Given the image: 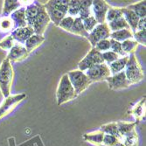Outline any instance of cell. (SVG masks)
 <instances>
[{
  "label": "cell",
  "mask_w": 146,
  "mask_h": 146,
  "mask_svg": "<svg viewBox=\"0 0 146 146\" xmlns=\"http://www.w3.org/2000/svg\"><path fill=\"white\" fill-rule=\"evenodd\" d=\"M10 19L14 24V30L17 28L26 26L27 25V22H26L25 18V7L21 6L19 9H18L14 12H12L10 15Z\"/></svg>",
  "instance_id": "obj_15"
},
{
  "label": "cell",
  "mask_w": 146,
  "mask_h": 146,
  "mask_svg": "<svg viewBox=\"0 0 146 146\" xmlns=\"http://www.w3.org/2000/svg\"><path fill=\"white\" fill-rule=\"evenodd\" d=\"M121 142L119 139H117L115 137L109 134H104L103 139H102V144L101 146H116Z\"/></svg>",
  "instance_id": "obj_37"
},
{
  "label": "cell",
  "mask_w": 146,
  "mask_h": 146,
  "mask_svg": "<svg viewBox=\"0 0 146 146\" xmlns=\"http://www.w3.org/2000/svg\"><path fill=\"white\" fill-rule=\"evenodd\" d=\"M146 18L143 19H140L137 26V31H143L146 30ZM136 31V32H137Z\"/></svg>",
  "instance_id": "obj_42"
},
{
  "label": "cell",
  "mask_w": 146,
  "mask_h": 146,
  "mask_svg": "<svg viewBox=\"0 0 146 146\" xmlns=\"http://www.w3.org/2000/svg\"><path fill=\"white\" fill-rule=\"evenodd\" d=\"M92 0H82L81 1V6L79 11V18L82 20L93 16L92 14Z\"/></svg>",
  "instance_id": "obj_24"
},
{
  "label": "cell",
  "mask_w": 146,
  "mask_h": 146,
  "mask_svg": "<svg viewBox=\"0 0 146 146\" xmlns=\"http://www.w3.org/2000/svg\"><path fill=\"white\" fill-rule=\"evenodd\" d=\"M108 86L112 90H121L128 88L131 86L126 78L124 71L117 73L115 74H111L106 79Z\"/></svg>",
  "instance_id": "obj_11"
},
{
  "label": "cell",
  "mask_w": 146,
  "mask_h": 146,
  "mask_svg": "<svg viewBox=\"0 0 146 146\" xmlns=\"http://www.w3.org/2000/svg\"><path fill=\"white\" fill-rule=\"evenodd\" d=\"M121 143L124 145V146H138V135L137 132L135 130L131 133L124 136L122 140Z\"/></svg>",
  "instance_id": "obj_31"
},
{
  "label": "cell",
  "mask_w": 146,
  "mask_h": 146,
  "mask_svg": "<svg viewBox=\"0 0 146 146\" xmlns=\"http://www.w3.org/2000/svg\"><path fill=\"white\" fill-rule=\"evenodd\" d=\"M80 6H81V0H69L68 15L73 18H77L79 16Z\"/></svg>",
  "instance_id": "obj_33"
},
{
  "label": "cell",
  "mask_w": 146,
  "mask_h": 146,
  "mask_svg": "<svg viewBox=\"0 0 146 146\" xmlns=\"http://www.w3.org/2000/svg\"><path fill=\"white\" fill-rule=\"evenodd\" d=\"M128 9L131 10L133 12L136 13V15L139 19H143L146 16V1L143 0V1L132 4L127 6Z\"/></svg>",
  "instance_id": "obj_25"
},
{
  "label": "cell",
  "mask_w": 146,
  "mask_h": 146,
  "mask_svg": "<svg viewBox=\"0 0 146 146\" xmlns=\"http://www.w3.org/2000/svg\"><path fill=\"white\" fill-rule=\"evenodd\" d=\"M71 33L82 36V37H85V38L88 37V33H87V31L85 30L82 20L79 17L74 18V22L73 25V27L71 29Z\"/></svg>",
  "instance_id": "obj_26"
},
{
  "label": "cell",
  "mask_w": 146,
  "mask_h": 146,
  "mask_svg": "<svg viewBox=\"0 0 146 146\" xmlns=\"http://www.w3.org/2000/svg\"><path fill=\"white\" fill-rule=\"evenodd\" d=\"M78 95L72 86L68 74H65L61 76L60 81L59 82L57 90H56V98H57V104L59 106L74 100Z\"/></svg>",
  "instance_id": "obj_4"
},
{
  "label": "cell",
  "mask_w": 146,
  "mask_h": 146,
  "mask_svg": "<svg viewBox=\"0 0 146 146\" xmlns=\"http://www.w3.org/2000/svg\"><path fill=\"white\" fill-rule=\"evenodd\" d=\"M131 115H133L136 118V123H138L144 118L145 113V96L143 97L130 110Z\"/></svg>",
  "instance_id": "obj_20"
},
{
  "label": "cell",
  "mask_w": 146,
  "mask_h": 146,
  "mask_svg": "<svg viewBox=\"0 0 146 146\" xmlns=\"http://www.w3.org/2000/svg\"><path fill=\"white\" fill-rule=\"evenodd\" d=\"M68 76L77 95L82 94L92 84V82L86 75L85 72L79 69L69 71L68 73Z\"/></svg>",
  "instance_id": "obj_6"
},
{
  "label": "cell",
  "mask_w": 146,
  "mask_h": 146,
  "mask_svg": "<svg viewBox=\"0 0 146 146\" xmlns=\"http://www.w3.org/2000/svg\"><path fill=\"white\" fill-rule=\"evenodd\" d=\"M100 130H102L104 134H109V135H112L114 137H115L117 139L120 140L121 142V136L119 134L118 131V128L116 125V122L115 123H110L107 124H103L101 126V128L99 129Z\"/></svg>",
  "instance_id": "obj_28"
},
{
  "label": "cell",
  "mask_w": 146,
  "mask_h": 146,
  "mask_svg": "<svg viewBox=\"0 0 146 146\" xmlns=\"http://www.w3.org/2000/svg\"><path fill=\"white\" fill-rule=\"evenodd\" d=\"M116 125L118 128V131H119V134L121 136V140L122 138L133 132L136 130V127L137 125V123L136 122L134 123H128V122H116Z\"/></svg>",
  "instance_id": "obj_23"
},
{
  "label": "cell",
  "mask_w": 146,
  "mask_h": 146,
  "mask_svg": "<svg viewBox=\"0 0 146 146\" xmlns=\"http://www.w3.org/2000/svg\"><path fill=\"white\" fill-rule=\"evenodd\" d=\"M33 34H35L33 29L28 25L25 26V27L17 28L15 30H13L11 33L13 38L15 39V41L21 45H24L25 41Z\"/></svg>",
  "instance_id": "obj_14"
},
{
  "label": "cell",
  "mask_w": 146,
  "mask_h": 146,
  "mask_svg": "<svg viewBox=\"0 0 146 146\" xmlns=\"http://www.w3.org/2000/svg\"><path fill=\"white\" fill-rule=\"evenodd\" d=\"M133 39L137 42V44L142 46H146V30L137 31L133 33Z\"/></svg>",
  "instance_id": "obj_41"
},
{
  "label": "cell",
  "mask_w": 146,
  "mask_h": 146,
  "mask_svg": "<svg viewBox=\"0 0 146 146\" xmlns=\"http://www.w3.org/2000/svg\"><path fill=\"white\" fill-rule=\"evenodd\" d=\"M121 44H122L123 51V52L126 55L135 54V52H136V50L137 49V46H138L137 42L136 40H134L133 38L127 39V40H124Z\"/></svg>",
  "instance_id": "obj_29"
},
{
  "label": "cell",
  "mask_w": 146,
  "mask_h": 146,
  "mask_svg": "<svg viewBox=\"0 0 146 146\" xmlns=\"http://www.w3.org/2000/svg\"><path fill=\"white\" fill-rule=\"evenodd\" d=\"M102 59H103V60H104V63H105V64H107L108 66H109L110 64H111L112 62L115 61L117 59L120 58V56L117 55V54H115V52H112V51H110H110H107V52H102Z\"/></svg>",
  "instance_id": "obj_38"
},
{
  "label": "cell",
  "mask_w": 146,
  "mask_h": 146,
  "mask_svg": "<svg viewBox=\"0 0 146 146\" xmlns=\"http://www.w3.org/2000/svg\"><path fill=\"white\" fill-rule=\"evenodd\" d=\"M74 22V18L67 15L60 21V23L59 25V27H60L61 29L65 30L66 32L71 33V29L73 27Z\"/></svg>",
  "instance_id": "obj_35"
},
{
  "label": "cell",
  "mask_w": 146,
  "mask_h": 146,
  "mask_svg": "<svg viewBox=\"0 0 146 146\" xmlns=\"http://www.w3.org/2000/svg\"><path fill=\"white\" fill-rule=\"evenodd\" d=\"M110 43H111V46H110V51L115 52L117 55H119L120 57H123L126 56V54L123 52V48H122V44L118 41H115L114 39L110 38Z\"/></svg>",
  "instance_id": "obj_40"
},
{
  "label": "cell",
  "mask_w": 146,
  "mask_h": 146,
  "mask_svg": "<svg viewBox=\"0 0 146 146\" xmlns=\"http://www.w3.org/2000/svg\"><path fill=\"white\" fill-rule=\"evenodd\" d=\"M111 5L103 0H95L92 3V14L98 24L106 23V14Z\"/></svg>",
  "instance_id": "obj_12"
},
{
  "label": "cell",
  "mask_w": 146,
  "mask_h": 146,
  "mask_svg": "<svg viewBox=\"0 0 146 146\" xmlns=\"http://www.w3.org/2000/svg\"><path fill=\"white\" fill-rule=\"evenodd\" d=\"M14 30V24L10 17H0V32L8 33Z\"/></svg>",
  "instance_id": "obj_32"
},
{
  "label": "cell",
  "mask_w": 146,
  "mask_h": 146,
  "mask_svg": "<svg viewBox=\"0 0 146 146\" xmlns=\"http://www.w3.org/2000/svg\"><path fill=\"white\" fill-rule=\"evenodd\" d=\"M82 23H83V26H84L85 30L88 33L94 30V28L98 25V22L96 21V19H95L94 16H90L85 19H83Z\"/></svg>",
  "instance_id": "obj_36"
},
{
  "label": "cell",
  "mask_w": 146,
  "mask_h": 146,
  "mask_svg": "<svg viewBox=\"0 0 146 146\" xmlns=\"http://www.w3.org/2000/svg\"><path fill=\"white\" fill-rule=\"evenodd\" d=\"M110 46H111V43H110V38H106V39H102V40L99 41L94 48H96L98 52H104L110 50Z\"/></svg>",
  "instance_id": "obj_39"
},
{
  "label": "cell",
  "mask_w": 146,
  "mask_h": 146,
  "mask_svg": "<svg viewBox=\"0 0 146 146\" xmlns=\"http://www.w3.org/2000/svg\"><path fill=\"white\" fill-rule=\"evenodd\" d=\"M107 24H108V26H109V28L111 33L116 32L119 30H123V29H130L123 17H121V18H119L114 21H111L110 23H107Z\"/></svg>",
  "instance_id": "obj_27"
},
{
  "label": "cell",
  "mask_w": 146,
  "mask_h": 146,
  "mask_svg": "<svg viewBox=\"0 0 146 146\" xmlns=\"http://www.w3.org/2000/svg\"><path fill=\"white\" fill-rule=\"evenodd\" d=\"M29 56V52L26 50L24 45L16 43L11 47L7 54V59L11 62H18L25 60Z\"/></svg>",
  "instance_id": "obj_13"
},
{
  "label": "cell",
  "mask_w": 146,
  "mask_h": 146,
  "mask_svg": "<svg viewBox=\"0 0 146 146\" xmlns=\"http://www.w3.org/2000/svg\"><path fill=\"white\" fill-rule=\"evenodd\" d=\"M128 60H129V55H126V56H123V57H120L119 59H117L115 61L110 64L109 65V68L110 70L111 74H115L117 73L124 71V68L126 67Z\"/></svg>",
  "instance_id": "obj_21"
},
{
  "label": "cell",
  "mask_w": 146,
  "mask_h": 146,
  "mask_svg": "<svg viewBox=\"0 0 146 146\" xmlns=\"http://www.w3.org/2000/svg\"><path fill=\"white\" fill-rule=\"evenodd\" d=\"M21 7V2L17 0H5L0 17H10L12 12H14Z\"/></svg>",
  "instance_id": "obj_19"
},
{
  "label": "cell",
  "mask_w": 146,
  "mask_h": 146,
  "mask_svg": "<svg viewBox=\"0 0 146 146\" xmlns=\"http://www.w3.org/2000/svg\"><path fill=\"white\" fill-rule=\"evenodd\" d=\"M15 44H16L15 39L13 38V37L11 34H9L0 40V48L5 51H10Z\"/></svg>",
  "instance_id": "obj_34"
},
{
  "label": "cell",
  "mask_w": 146,
  "mask_h": 146,
  "mask_svg": "<svg viewBox=\"0 0 146 146\" xmlns=\"http://www.w3.org/2000/svg\"><path fill=\"white\" fill-rule=\"evenodd\" d=\"M13 78H14V71L11 62L5 58L0 65V91L5 98L11 96Z\"/></svg>",
  "instance_id": "obj_3"
},
{
  "label": "cell",
  "mask_w": 146,
  "mask_h": 146,
  "mask_svg": "<svg viewBox=\"0 0 146 146\" xmlns=\"http://www.w3.org/2000/svg\"><path fill=\"white\" fill-rule=\"evenodd\" d=\"M122 11H123V17L124 18L125 21L129 25L130 30L132 33H136L137 31V26L139 21V18L136 15V13L133 12L131 10L128 9L127 7H122Z\"/></svg>",
  "instance_id": "obj_16"
},
{
  "label": "cell",
  "mask_w": 146,
  "mask_h": 146,
  "mask_svg": "<svg viewBox=\"0 0 146 146\" xmlns=\"http://www.w3.org/2000/svg\"><path fill=\"white\" fill-rule=\"evenodd\" d=\"M25 97L26 95L25 93H21V94L14 96H9L8 97H6L2 102V104L0 105V119L10 114L17 107L19 103H20L23 100L25 99Z\"/></svg>",
  "instance_id": "obj_10"
},
{
  "label": "cell",
  "mask_w": 146,
  "mask_h": 146,
  "mask_svg": "<svg viewBox=\"0 0 146 146\" xmlns=\"http://www.w3.org/2000/svg\"><path fill=\"white\" fill-rule=\"evenodd\" d=\"M116 146H124V145H123V144L122 143H119V144H117Z\"/></svg>",
  "instance_id": "obj_43"
},
{
  "label": "cell",
  "mask_w": 146,
  "mask_h": 146,
  "mask_svg": "<svg viewBox=\"0 0 146 146\" xmlns=\"http://www.w3.org/2000/svg\"><path fill=\"white\" fill-rule=\"evenodd\" d=\"M121 17H123L122 7L110 6L107 14H106V23H110Z\"/></svg>",
  "instance_id": "obj_30"
},
{
  "label": "cell",
  "mask_w": 146,
  "mask_h": 146,
  "mask_svg": "<svg viewBox=\"0 0 146 146\" xmlns=\"http://www.w3.org/2000/svg\"><path fill=\"white\" fill-rule=\"evenodd\" d=\"M103 136H104L103 132L100 129H97L96 131H92V132H88V133L84 134L83 139L91 144H94L96 146H101L102 144Z\"/></svg>",
  "instance_id": "obj_18"
},
{
  "label": "cell",
  "mask_w": 146,
  "mask_h": 146,
  "mask_svg": "<svg viewBox=\"0 0 146 146\" xmlns=\"http://www.w3.org/2000/svg\"><path fill=\"white\" fill-rule=\"evenodd\" d=\"M25 18L27 25L32 27L35 34L43 35L51 22L44 4L38 1L28 5L25 7Z\"/></svg>",
  "instance_id": "obj_1"
},
{
  "label": "cell",
  "mask_w": 146,
  "mask_h": 146,
  "mask_svg": "<svg viewBox=\"0 0 146 146\" xmlns=\"http://www.w3.org/2000/svg\"><path fill=\"white\" fill-rule=\"evenodd\" d=\"M124 73L127 80L131 85L137 84L143 80V70L135 54L129 55V60L124 68Z\"/></svg>",
  "instance_id": "obj_5"
},
{
  "label": "cell",
  "mask_w": 146,
  "mask_h": 146,
  "mask_svg": "<svg viewBox=\"0 0 146 146\" xmlns=\"http://www.w3.org/2000/svg\"><path fill=\"white\" fill-rule=\"evenodd\" d=\"M85 74L92 82L106 81V79L111 75L109 66L105 63L98 64L88 68L85 71Z\"/></svg>",
  "instance_id": "obj_7"
},
{
  "label": "cell",
  "mask_w": 146,
  "mask_h": 146,
  "mask_svg": "<svg viewBox=\"0 0 146 146\" xmlns=\"http://www.w3.org/2000/svg\"><path fill=\"white\" fill-rule=\"evenodd\" d=\"M110 38L115 41L122 43L124 40H127V39L133 38V33H132L130 29H123V30L110 33Z\"/></svg>",
  "instance_id": "obj_22"
},
{
  "label": "cell",
  "mask_w": 146,
  "mask_h": 146,
  "mask_svg": "<svg viewBox=\"0 0 146 146\" xmlns=\"http://www.w3.org/2000/svg\"><path fill=\"white\" fill-rule=\"evenodd\" d=\"M102 63H104V60L102 59V52H98L96 48L93 47L88 52L87 55L78 63V68L79 70L85 72L94 66Z\"/></svg>",
  "instance_id": "obj_8"
},
{
  "label": "cell",
  "mask_w": 146,
  "mask_h": 146,
  "mask_svg": "<svg viewBox=\"0 0 146 146\" xmlns=\"http://www.w3.org/2000/svg\"><path fill=\"white\" fill-rule=\"evenodd\" d=\"M45 41V37L43 35H38V34H33L27 40L25 41L24 44L26 50L28 51V52H32L34 51L36 48H38L39 46H41Z\"/></svg>",
  "instance_id": "obj_17"
},
{
  "label": "cell",
  "mask_w": 146,
  "mask_h": 146,
  "mask_svg": "<svg viewBox=\"0 0 146 146\" xmlns=\"http://www.w3.org/2000/svg\"><path fill=\"white\" fill-rule=\"evenodd\" d=\"M69 0H50L44 4L51 22L59 26L60 21L68 15Z\"/></svg>",
  "instance_id": "obj_2"
},
{
  "label": "cell",
  "mask_w": 146,
  "mask_h": 146,
  "mask_svg": "<svg viewBox=\"0 0 146 146\" xmlns=\"http://www.w3.org/2000/svg\"><path fill=\"white\" fill-rule=\"evenodd\" d=\"M110 30L108 26L107 23L103 24H98L94 28L91 33H88V37L87 38L88 41L90 42L92 48L95 47V46L102 39L110 38Z\"/></svg>",
  "instance_id": "obj_9"
}]
</instances>
